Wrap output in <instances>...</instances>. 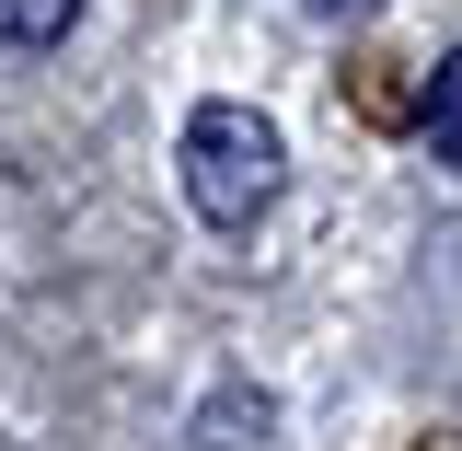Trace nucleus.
<instances>
[{"label": "nucleus", "instance_id": "3", "mask_svg": "<svg viewBox=\"0 0 462 451\" xmlns=\"http://www.w3.org/2000/svg\"><path fill=\"white\" fill-rule=\"evenodd\" d=\"M428 139H439V163H462V58H451V105H428Z\"/></svg>", "mask_w": 462, "mask_h": 451}, {"label": "nucleus", "instance_id": "4", "mask_svg": "<svg viewBox=\"0 0 462 451\" xmlns=\"http://www.w3.org/2000/svg\"><path fill=\"white\" fill-rule=\"evenodd\" d=\"M312 12H382V0H312Z\"/></svg>", "mask_w": 462, "mask_h": 451}, {"label": "nucleus", "instance_id": "2", "mask_svg": "<svg viewBox=\"0 0 462 451\" xmlns=\"http://www.w3.org/2000/svg\"><path fill=\"white\" fill-rule=\"evenodd\" d=\"M81 23V0H0V47H58Z\"/></svg>", "mask_w": 462, "mask_h": 451}, {"label": "nucleus", "instance_id": "1", "mask_svg": "<svg viewBox=\"0 0 462 451\" xmlns=\"http://www.w3.org/2000/svg\"><path fill=\"white\" fill-rule=\"evenodd\" d=\"M278 185H289V151L254 105H197L185 116V197H197L208 231H254L278 209Z\"/></svg>", "mask_w": 462, "mask_h": 451}]
</instances>
